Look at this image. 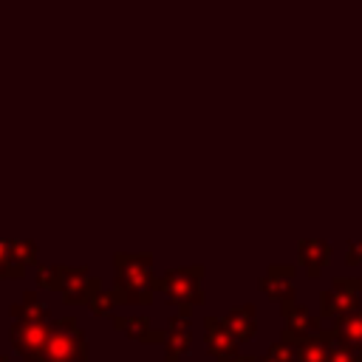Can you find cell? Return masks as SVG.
I'll return each instance as SVG.
<instances>
[{
  "instance_id": "cell-1",
  "label": "cell",
  "mask_w": 362,
  "mask_h": 362,
  "mask_svg": "<svg viewBox=\"0 0 362 362\" xmlns=\"http://www.w3.org/2000/svg\"><path fill=\"white\" fill-rule=\"evenodd\" d=\"M116 263V303L122 305H150L153 303V291H156V274H153V255H130V252H116L113 255Z\"/></svg>"
},
{
  "instance_id": "cell-2",
  "label": "cell",
  "mask_w": 362,
  "mask_h": 362,
  "mask_svg": "<svg viewBox=\"0 0 362 362\" xmlns=\"http://www.w3.org/2000/svg\"><path fill=\"white\" fill-rule=\"evenodd\" d=\"M37 283L48 291H59L71 305H88V300L102 291V280L85 266H40Z\"/></svg>"
},
{
  "instance_id": "cell-3",
  "label": "cell",
  "mask_w": 362,
  "mask_h": 362,
  "mask_svg": "<svg viewBox=\"0 0 362 362\" xmlns=\"http://www.w3.org/2000/svg\"><path fill=\"white\" fill-rule=\"evenodd\" d=\"M204 280V266H184V269H170L156 280V291L167 294V303L175 305L181 314L189 317L192 305H201L206 297L201 291Z\"/></svg>"
},
{
  "instance_id": "cell-4",
  "label": "cell",
  "mask_w": 362,
  "mask_h": 362,
  "mask_svg": "<svg viewBox=\"0 0 362 362\" xmlns=\"http://www.w3.org/2000/svg\"><path fill=\"white\" fill-rule=\"evenodd\" d=\"M42 362H88V339L74 317L51 322Z\"/></svg>"
},
{
  "instance_id": "cell-5",
  "label": "cell",
  "mask_w": 362,
  "mask_h": 362,
  "mask_svg": "<svg viewBox=\"0 0 362 362\" xmlns=\"http://www.w3.org/2000/svg\"><path fill=\"white\" fill-rule=\"evenodd\" d=\"M362 308V277H334L331 288L320 294V317H325L334 328L342 317Z\"/></svg>"
},
{
  "instance_id": "cell-6",
  "label": "cell",
  "mask_w": 362,
  "mask_h": 362,
  "mask_svg": "<svg viewBox=\"0 0 362 362\" xmlns=\"http://www.w3.org/2000/svg\"><path fill=\"white\" fill-rule=\"evenodd\" d=\"M51 320H14L8 328V342L23 362H42Z\"/></svg>"
},
{
  "instance_id": "cell-7",
  "label": "cell",
  "mask_w": 362,
  "mask_h": 362,
  "mask_svg": "<svg viewBox=\"0 0 362 362\" xmlns=\"http://www.w3.org/2000/svg\"><path fill=\"white\" fill-rule=\"evenodd\" d=\"M37 263V243L28 238H0V277L20 280Z\"/></svg>"
},
{
  "instance_id": "cell-8",
  "label": "cell",
  "mask_w": 362,
  "mask_h": 362,
  "mask_svg": "<svg viewBox=\"0 0 362 362\" xmlns=\"http://www.w3.org/2000/svg\"><path fill=\"white\" fill-rule=\"evenodd\" d=\"M280 311H283V337H280V339L303 342L305 337H311V334L320 331V322L311 317V311H308L303 303L283 300V303H280Z\"/></svg>"
},
{
  "instance_id": "cell-9",
  "label": "cell",
  "mask_w": 362,
  "mask_h": 362,
  "mask_svg": "<svg viewBox=\"0 0 362 362\" xmlns=\"http://www.w3.org/2000/svg\"><path fill=\"white\" fill-rule=\"evenodd\" d=\"M260 291L272 300H294V266L288 263H272L266 274L260 277Z\"/></svg>"
},
{
  "instance_id": "cell-10",
  "label": "cell",
  "mask_w": 362,
  "mask_h": 362,
  "mask_svg": "<svg viewBox=\"0 0 362 362\" xmlns=\"http://www.w3.org/2000/svg\"><path fill=\"white\" fill-rule=\"evenodd\" d=\"M297 257H300V266L305 269V274L311 280H317L331 263V243H325L320 238H303L297 243Z\"/></svg>"
},
{
  "instance_id": "cell-11",
  "label": "cell",
  "mask_w": 362,
  "mask_h": 362,
  "mask_svg": "<svg viewBox=\"0 0 362 362\" xmlns=\"http://www.w3.org/2000/svg\"><path fill=\"white\" fill-rule=\"evenodd\" d=\"M164 348H167L164 362H181V356L189 354V348H192V325H189V317L187 314L178 311L175 317H170Z\"/></svg>"
},
{
  "instance_id": "cell-12",
  "label": "cell",
  "mask_w": 362,
  "mask_h": 362,
  "mask_svg": "<svg viewBox=\"0 0 362 362\" xmlns=\"http://www.w3.org/2000/svg\"><path fill=\"white\" fill-rule=\"evenodd\" d=\"M204 328H206V351H209L212 356L221 359V356L238 354L240 339L232 334V328L226 325V320H221V317H206Z\"/></svg>"
},
{
  "instance_id": "cell-13",
  "label": "cell",
  "mask_w": 362,
  "mask_h": 362,
  "mask_svg": "<svg viewBox=\"0 0 362 362\" xmlns=\"http://www.w3.org/2000/svg\"><path fill=\"white\" fill-rule=\"evenodd\" d=\"M337 342V331L334 328H320L317 334L305 337L297 345V362H328V354Z\"/></svg>"
},
{
  "instance_id": "cell-14",
  "label": "cell",
  "mask_w": 362,
  "mask_h": 362,
  "mask_svg": "<svg viewBox=\"0 0 362 362\" xmlns=\"http://www.w3.org/2000/svg\"><path fill=\"white\" fill-rule=\"evenodd\" d=\"M113 328H119L122 334H127L130 339H139V342H167V328L164 331L150 328L147 317H116Z\"/></svg>"
},
{
  "instance_id": "cell-15",
  "label": "cell",
  "mask_w": 362,
  "mask_h": 362,
  "mask_svg": "<svg viewBox=\"0 0 362 362\" xmlns=\"http://www.w3.org/2000/svg\"><path fill=\"white\" fill-rule=\"evenodd\" d=\"M255 314H257L255 305H252V303H243V305L232 308L223 320H226V325L232 328V334H235L240 342H249V339L255 337V331H257V317H255Z\"/></svg>"
},
{
  "instance_id": "cell-16",
  "label": "cell",
  "mask_w": 362,
  "mask_h": 362,
  "mask_svg": "<svg viewBox=\"0 0 362 362\" xmlns=\"http://www.w3.org/2000/svg\"><path fill=\"white\" fill-rule=\"evenodd\" d=\"M14 320H48V305L40 300L37 291H25L20 303L11 305Z\"/></svg>"
},
{
  "instance_id": "cell-17",
  "label": "cell",
  "mask_w": 362,
  "mask_h": 362,
  "mask_svg": "<svg viewBox=\"0 0 362 362\" xmlns=\"http://www.w3.org/2000/svg\"><path fill=\"white\" fill-rule=\"evenodd\" d=\"M334 331L339 334V339H342L345 345L362 351V308H359V311H351L348 317H342V320L334 325Z\"/></svg>"
},
{
  "instance_id": "cell-18",
  "label": "cell",
  "mask_w": 362,
  "mask_h": 362,
  "mask_svg": "<svg viewBox=\"0 0 362 362\" xmlns=\"http://www.w3.org/2000/svg\"><path fill=\"white\" fill-rule=\"evenodd\" d=\"M297 345H300V342L277 339L274 345L266 348V354H263L257 362H297Z\"/></svg>"
},
{
  "instance_id": "cell-19",
  "label": "cell",
  "mask_w": 362,
  "mask_h": 362,
  "mask_svg": "<svg viewBox=\"0 0 362 362\" xmlns=\"http://www.w3.org/2000/svg\"><path fill=\"white\" fill-rule=\"evenodd\" d=\"M328 362H362V351L345 345V342L339 339V334H337V342H334V348H331V354H328Z\"/></svg>"
},
{
  "instance_id": "cell-20",
  "label": "cell",
  "mask_w": 362,
  "mask_h": 362,
  "mask_svg": "<svg viewBox=\"0 0 362 362\" xmlns=\"http://www.w3.org/2000/svg\"><path fill=\"white\" fill-rule=\"evenodd\" d=\"M113 305H116V294H113V291H105V288L88 300V308H90L93 314H99V317L113 314Z\"/></svg>"
},
{
  "instance_id": "cell-21",
  "label": "cell",
  "mask_w": 362,
  "mask_h": 362,
  "mask_svg": "<svg viewBox=\"0 0 362 362\" xmlns=\"http://www.w3.org/2000/svg\"><path fill=\"white\" fill-rule=\"evenodd\" d=\"M345 263H348V266H362V238L348 243V252H345Z\"/></svg>"
},
{
  "instance_id": "cell-22",
  "label": "cell",
  "mask_w": 362,
  "mask_h": 362,
  "mask_svg": "<svg viewBox=\"0 0 362 362\" xmlns=\"http://www.w3.org/2000/svg\"><path fill=\"white\" fill-rule=\"evenodd\" d=\"M218 362H257V356H252V354H232V356H221Z\"/></svg>"
},
{
  "instance_id": "cell-23",
  "label": "cell",
  "mask_w": 362,
  "mask_h": 362,
  "mask_svg": "<svg viewBox=\"0 0 362 362\" xmlns=\"http://www.w3.org/2000/svg\"><path fill=\"white\" fill-rule=\"evenodd\" d=\"M0 362H8V359H6V356H3V354H0Z\"/></svg>"
}]
</instances>
